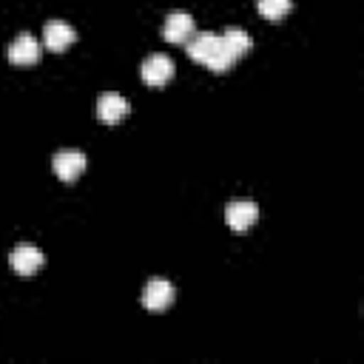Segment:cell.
<instances>
[{
	"label": "cell",
	"instance_id": "3",
	"mask_svg": "<svg viewBox=\"0 0 364 364\" xmlns=\"http://www.w3.org/2000/svg\"><path fill=\"white\" fill-rule=\"evenodd\" d=\"M139 74H142V82H148V85H165L173 77V60L168 54H159L156 51V54L145 57Z\"/></svg>",
	"mask_w": 364,
	"mask_h": 364
},
{
	"label": "cell",
	"instance_id": "1",
	"mask_svg": "<svg viewBox=\"0 0 364 364\" xmlns=\"http://www.w3.org/2000/svg\"><path fill=\"white\" fill-rule=\"evenodd\" d=\"M225 219H228V228H230V230L245 233V230H250V228L256 225V219H259V205L250 202V199H236V202L228 205Z\"/></svg>",
	"mask_w": 364,
	"mask_h": 364
},
{
	"label": "cell",
	"instance_id": "13",
	"mask_svg": "<svg viewBox=\"0 0 364 364\" xmlns=\"http://www.w3.org/2000/svg\"><path fill=\"white\" fill-rule=\"evenodd\" d=\"M256 9L267 20H282L284 14H290L293 0H256Z\"/></svg>",
	"mask_w": 364,
	"mask_h": 364
},
{
	"label": "cell",
	"instance_id": "4",
	"mask_svg": "<svg viewBox=\"0 0 364 364\" xmlns=\"http://www.w3.org/2000/svg\"><path fill=\"white\" fill-rule=\"evenodd\" d=\"M9 264L14 267V273L31 276V273H37V270L46 264V256H43V250L34 247V245H17V247L11 250V256H9Z\"/></svg>",
	"mask_w": 364,
	"mask_h": 364
},
{
	"label": "cell",
	"instance_id": "12",
	"mask_svg": "<svg viewBox=\"0 0 364 364\" xmlns=\"http://www.w3.org/2000/svg\"><path fill=\"white\" fill-rule=\"evenodd\" d=\"M236 60H239V57H236V54H233V51H230V48H228L225 43H222V37H219V46L213 48V54L208 57V63H205V65H208L210 71L222 74V71H228V68H230V65H233Z\"/></svg>",
	"mask_w": 364,
	"mask_h": 364
},
{
	"label": "cell",
	"instance_id": "7",
	"mask_svg": "<svg viewBox=\"0 0 364 364\" xmlns=\"http://www.w3.org/2000/svg\"><path fill=\"white\" fill-rule=\"evenodd\" d=\"M9 60L14 65H31V63H37L40 60V43L28 31L17 34L11 40V46H9Z\"/></svg>",
	"mask_w": 364,
	"mask_h": 364
},
{
	"label": "cell",
	"instance_id": "8",
	"mask_svg": "<svg viewBox=\"0 0 364 364\" xmlns=\"http://www.w3.org/2000/svg\"><path fill=\"white\" fill-rule=\"evenodd\" d=\"M193 34V17L188 11H171L162 23V37L168 43H185Z\"/></svg>",
	"mask_w": 364,
	"mask_h": 364
},
{
	"label": "cell",
	"instance_id": "5",
	"mask_svg": "<svg viewBox=\"0 0 364 364\" xmlns=\"http://www.w3.org/2000/svg\"><path fill=\"white\" fill-rule=\"evenodd\" d=\"M173 296H176V290H173V284H171L168 279H151V282L145 284V290H142V304H145L148 310L159 313V310L171 307Z\"/></svg>",
	"mask_w": 364,
	"mask_h": 364
},
{
	"label": "cell",
	"instance_id": "11",
	"mask_svg": "<svg viewBox=\"0 0 364 364\" xmlns=\"http://www.w3.org/2000/svg\"><path fill=\"white\" fill-rule=\"evenodd\" d=\"M219 37H222V43H225L236 57H245V54L250 51V37H247V31H242V28H225Z\"/></svg>",
	"mask_w": 364,
	"mask_h": 364
},
{
	"label": "cell",
	"instance_id": "6",
	"mask_svg": "<svg viewBox=\"0 0 364 364\" xmlns=\"http://www.w3.org/2000/svg\"><path fill=\"white\" fill-rule=\"evenodd\" d=\"M74 40H77L74 26H68V23H63V20H51V23H46V28H43V43H46L48 51H65Z\"/></svg>",
	"mask_w": 364,
	"mask_h": 364
},
{
	"label": "cell",
	"instance_id": "10",
	"mask_svg": "<svg viewBox=\"0 0 364 364\" xmlns=\"http://www.w3.org/2000/svg\"><path fill=\"white\" fill-rule=\"evenodd\" d=\"M128 111H131V105H128V100L119 97V94H102L100 102H97V117H100L102 122H111V125H114V122H122Z\"/></svg>",
	"mask_w": 364,
	"mask_h": 364
},
{
	"label": "cell",
	"instance_id": "2",
	"mask_svg": "<svg viewBox=\"0 0 364 364\" xmlns=\"http://www.w3.org/2000/svg\"><path fill=\"white\" fill-rule=\"evenodd\" d=\"M51 165H54V173H57L63 182H74V179L85 171V154L77 151V148H65V151H57V154H54Z\"/></svg>",
	"mask_w": 364,
	"mask_h": 364
},
{
	"label": "cell",
	"instance_id": "9",
	"mask_svg": "<svg viewBox=\"0 0 364 364\" xmlns=\"http://www.w3.org/2000/svg\"><path fill=\"white\" fill-rule=\"evenodd\" d=\"M185 51H188V57L191 60H196V63H208V57L213 54V48L219 46V34H213V31H199V34H191L185 43Z\"/></svg>",
	"mask_w": 364,
	"mask_h": 364
}]
</instances>
